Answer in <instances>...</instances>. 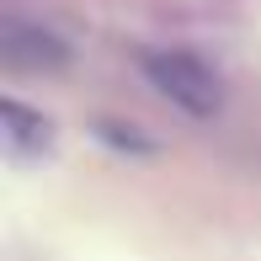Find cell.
Returning <instances> with one entry per match:
<instances>
[{"mask_svg": "<svg viewBox=\"0 0 261 261\" xmlns=\"http://www.w3.org/2000/svg\"><path fill=\"white\" fill-rule=\"evenodd\" d=\"M139 69H144V80L160 91L171 107H181L187 117H213L224 101V86L219 75L203 64L197 54H181V48H155L139 59Z\"/></svg>", "mask_w": 261, "mask_h": 261, "instance_id": "obj_1", "label": "cell"}, {"mask_svg": "<svg viewBox=\"0 0 261 261\" xmlns=\"http://www.w3.org/2000/svg\"><path fill=\"white\" fill-rule=\"evenodd\" d=\"M6 64L11 69H64L69 64V48L43 27H27V21L11 16L6 21Z\"/></svg>", "mask_w": 261, "mask_h": 261, "instance_id": "obj_2", "label": "cell"}, {"mask_svg": "<svg viewBox=\"0 0 261 261\" xmlns=\"http://www.w3.org/2000/svg\"><path fill=\"white\" fill-rule=\"evenodd\" d=\"M0 117H6V155H11V160L48 155V139H54V128L43 123L38 112H27L21 101H6V107H0Z\"/></svg>", "mask_w": 261, "mask_h": 261, "instance_id": "obj_3", "label": "cell"}, {"mask_svg": "<svg viewBox=\"0 0 261 261\" xmlns=\"http://www.w3.org/2000/svg\"><path fill=\"white\" fill-rule=\"evenodd\" d=\"M107 139H112L117 149H139V155H149V149H155L144 134H134V128H128V134H123V128H107Z\"/></svg>", "mask_w": 261, "mask_h": 261, "instance_id": "obj_4", "label": "cell"}]
</instances>
